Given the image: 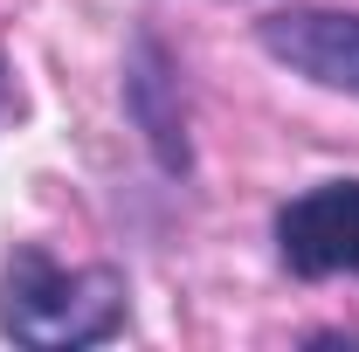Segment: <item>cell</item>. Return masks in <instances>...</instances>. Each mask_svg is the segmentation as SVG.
I'll return each mask as SVG.
<instances>
[{
    "instance_id": "3",
    "label": "cell",
    "mask_w": 359,
    "mask_h": 352,
    "mask_svg": "<svg viewBox=\"0 0 359 352\" xmlns=\"http://www.w3.org/2000/svg\"><path fill=\"white\" fill-rule=\"evenodd\" d=\"M256 42L283 69L359 97V14H339V7H283V14H269L256 28Z\"/></svg>"
},
{
    "instance_id": "2",
    "label": "cell",
    "mask_w": 359,
    "mask_h": 352,
    "mask_svg": "<svg viewBox=\"0 0 359 352\" xmlns=\"http://www.w3.org/2000/svg\"><path fill=\"white\" fill-rule=\"evenodd\" d=\"M276 256L290 276H359V180H325L276 208Z\"/></svg>"
},
{
    "instance_id": "1",
    "label": "cell",
    "mask_w": 359,
    "mask_h": 352,
    "mask_svg": "<svg viewBox=\"0 0 359 352\" xmlns=\"http://www.w3.org/2000/svg\"><path fill=\"white\" fill-rule=\"evenodd\" d=\"M0 332L21 346H104L125 332V276L118 269H62L42 249H14L0 276Z\"/></svg>"
}]
</instances>
